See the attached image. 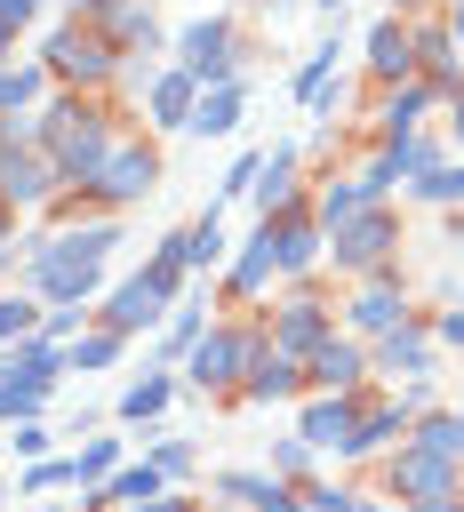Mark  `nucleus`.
Returning <instances> with one entry per match:
<instances>
[{"label": "nucleus", "instance_id": "nucleus-22", "mask_svg": "<svg viewBox=\"0 0 464 512\" xmlns=\"http://www.w3.org/2000/svg\"><path fill=\"white\" fill-rule=\"evenodd\" d=\"M248 200H256L264 216L304 208V200H296V152H288V144H280V152H264V168H256V184H248Z\"/></svg>", "mask_w": 464, "mask_h": 512}, {"label": "nucleus", "instance_id": "nucleus-11", "mask_svg": "<svg viewBox=\"0 0 464 512\" xmlns=\"http://www.w3.org/2000/svg\"><path fill=\"white\" fill-rule=\"evenodd\" d=\"M48 192H64L56 160H48L40 144H0V200H8V208H32V200H48Z\"/></svg>", "mask_w": 464, "mask_h": 512}, {"label": "nucleus", "instance_id": "nucleus-46", "mask_svg": "<svg viewBox=\"0 0 464 512\" xmlns=\"http://www.w3.org/2000/svg\"><path fill=\"white\" fill-rule=\"evenodd\" d=\"M32 16H40V0H0V24H8V32H24Z\"/></svg>", "mask_w": 464, "mask_h": 512}, {"label": "nucleus", "instance_id": "nucleus-43", "mask_svg": "<svg viewBox=\"0 0 464 512\" xmlns=\"http://www.w3.org/2000/svg\"><path fill=\"white\" fill-rule=\"evenodd\" d=\"M304 464H312L304 440H280V448H272V472H280V480H304Z\"/></svg>", "mask_w": 464, "mask_h": 512}, {"label": "nucleus", "instance_id": "nucleus-24", "mask_svg": "<svg viewBox=\"0 0 464 512\" xmlns=\"http://www.w3.org/2000/svg\"><path fill=\"white\" fill-rule=\"evenodd\" d=\"M416 416L400 408V400H376V408H360V424H352V440H344V456H384V440H400Z\"/></svg>", "mask_w": 464, "mask_h": 512}, {"label": "nucleus", "instance_id": "nucleus-32", "mask_svg": "<svg viewBox=\"0 0 464 512\" xmlns=\"http://www.w3.org/2000/svg\"><path fill=\"white\" fill-rule=\"evenodd\" d=\"M128 464V448L120 440H88V448H72V488H96V480H112Z\"/></svg>", "mask_w": 464, "mask_h": 512}, {"label": "nucleus", "instance_id": "nucleus-29", "mask_svg": "<svg viewBox=\"0 0 464 512\" xmlns=\"http://www.w3.org/2000/svg\"><path fill=\"white\" fill-rule=\"evenodd\" d=\"M296 96H304L312 112H336V40H320V48L304 56V72H296Z\"/></svg>", "mask_w": 464, "mask_h": 512}, {"label": "nucleus", "instance_id": "nucleus-15", "mask_svg": "<svg viewBox=\"0 0 464 512\" xmlns=\"http://www.w3.org/2000/svg\"><path fill=\"white\" fill-rule=\"evenodd\" d=\"M272 280H280V224L264 216V224L248 232V248L224 264V288H232V296H264Z\"/></svg>", "mask_w": 464, "mask_h": 512}, {"label": "nucleus", "instance_id": "nucleus-30", "mask_svg": "<svg viewBox=\"0 0 464 512\" xmlns=\"http://www.w3.org/2000/svg\"><path fill=\"white\" fill-rule=\"evenodd\" d=\"M168 392H176V376H168V368H144V376L120 392V424H144V416H160V408H168Z\"/></svg>", "mask_w": 464, "mask_h": 512}, {"label": "nucleus", "instance_id": "nucleus-10", "mask_svg": "<svg viewBox=\"0 0 464 512\" xmlns=\"http://www.w3.org/2000/svg\"><path fill=\"white\" fill-rule=\"evenodd\" d=\"M328 336H336V312H328V304H320L312 288H296V296H288V304L272 312V344H280L288 360H312V352H320Z\"/></svg>", "mask_w": 464, "mask_h": 512}, {"label": "nucleus", "instance_id": "nucleus-37", "mask_svg": "<svg viewBox=\"0 0 464 512\" xmlns=\"http://www.w3.org/2000/svg\"><path fill=\"white\" fill-rule=\"evenodd\" d=\"M40 336V296H0V344Z\"/></svg>", "mask_w": 464, "mask_h": 512}, {"label": "nucleus", "instance_id": "nucleus-1", "mask_svg": "<svg viewBox=\"0 0 464 512\" xmlns=\"http://www.w3.org/2000/svg\"><path fill=\"white\" fill-rule=\"evenodd\" d=\"M112 240H120V224H104V216H96V224H72V232H56V240H40L32 264H24L32 296H40V304H88V296L104 288Z\"/></svg>", "mask_w": 464, "mask_h": 512}, {"label": "nucleus", "instance_id": "nucleus-39", "mask_svg": "<svg viewBox=\"0 0 464 512\" xmlns=\"http://www.w3.org/2000/svg\"><path fill=\"white\" fill-rule=\"evenodd\" d=\"M48 488H72V456H40V464H24V496H48Z\"/></svg>", "mask_w": 464, "mask_h": 512}, {"label": "nucleus", "instance_id": "nucleus-45", "mask_svg": "<svg viewBox=\"0 0 464 512\" xmlns=\"http://www.w3.org/2000/svg\"><path fill=\"white\" fill-rule=\"evenodd\" d=\"M16 456H24V464H40V456H48V432H40V416H32V424H16Z\"/></svg>", "mask_w": 464, "mask_h": 512}, {"label": "nucleus", "instance_id": "nucleus-9", "mask_svg": "<svg viewBox=\"0 0 464 512\" xmlns=\"http://www.w3.org/2000/svg\"><path fill=\"white\" fill-rule=\"evenodd\" d=\"M400 320H408V288H400V272L384 264V272H368V280L352 288V304H344V328L376 344V336H384V328H400Z\"/></svg>", "mask_w": 464, "mask_h": 512}, {"label": "nucleus", "instance_id": "nucleus-31", "mask_svg": "<svg viewBox=\"0 0 464 512\" xmlns=\"http://www.w3.org/2000/svg\"><path fill=\"white\" fill-rule=\"evenodd\" d=\"M200 336H208V312H200V304H176V312L160 320V360H184Z\"/></svg>", "mask_w": 464, "mask_h": 512}, {"label": "nucleus", "instance_id": "nucleus-41", "mask_svg": "<svg viewBox=\"0 0 464 512\" xmlns=\"http://www.w3.org/2000/svg\"><path fill=\"white\" fill-rule=\"evenodd\" d=\"M256 168H264V152H240V160L224 168V184H216V200H248V184H256Z\"/></svg>", "mask_w": 464, "mask_h": 512}, {"label": "nucleus", "instance_id": "nucleus-35", "mask_svg": "<svg viewBox=\"0 0 464 512\" xmlns=\"http://www.w3.org/2000/svg\"><path fill=\"white\" fill-rule=\"evenodd\" d=\"M112 360H120V328H88L64 344V368H112Z\"/></svg>", "mask_w": 464, "mask_h": 512}, {"label": "nucleus", "instance_id": "nucleus-36", "mask_svg": "<svg viewBox=\"0 0 464 512\" xmlns=\"http://www.w3.org/2000/svg\"><path fill=\"white\" fill-rule=\"evenodd\" d=\"M216 256H224V224H216V208H208V216L184 232V272H208Z\"/></svg>", "mask_w": 464, "mask_h": 512}, {"label": "nucleus", "instance_id": "nucleus-12", "mask_svg": "<svg viewBox=\"0 0 464 512\" xmlns=\"http://www.w3.org/2000/svg\"><path fill=\"white\" fill-rule=\"evenodd\" d=\"M304 392H368V344L360 336H328L304 360Z\"/></svg>", "mask_w": 464, "mask_h": 512}, {"label": "nucleus", "instance_id": "nucleus-20", "mask_svg": "<svg viewBox=\"0 0 464 512\" xmlns=\"http://www.w3.org/2000/svg\"><path fill=\"white\" fill-rule=\"evenodd\" d=\"M192 104H200V80H192L184 64H168V72L144 80V112H152V128H184Z\"/></svg>", "mask_w": 464, "mask_h": 512}, {"label": "nucleus", "instance_id": "nucleus-13", "mask_svg": "<svg viewBox=\"0 0 464 512\" xmlns=\"http://www.w3.org/2000/svg\"><path fill=\"white\" fill-rule=\"evenodd\" d=\"M352 424H360V392H312V400H304V416H296V440H304L312 456H320V448H336V456H344Z\"/></svg>", "mask_w": 464, "mask_h": 512}, {"label": "nucleus", "instance_id": "nucleus-34", "mask_svg": "<svg viewBox=\"0 0 464 512\" xmlns=\"http://www.w3.org/2000/svg\"><path fill=\"white\" fill-rule=\"evenodd\" d=\"M408 192H416L424 208H464V160H440V168H424Z\"/></svg>", "mask_w": 464, "mask_h": 512}, {"label": "nucleus", "instance_id": "nucleus-25", "mask_svg": "<svg viewBox=\"0 0 464 512\" xmlns=\"http://www.w3.org/2000/svg\"><path fill=\"white\" fill-rule=\"evenodd\" d=\"M432 96H440L432 80H400V88H384V104H376V128H384V136H408V128L432 112Z\"/></svg>", "mask_w": 464, "mask_h": 512}, {"label": "nucleus", "instance_id": "nucleus-4", "mask_svg": "<svg viewBox=\"0 0 464 512\" xmlns=\"http://www.w3.org/2000/svg\"><path fill=\"white\" fill-rule=\"evenodd\" d=\"M40 64H48V80H72V88H104L112 72H120V48L96 32V24H56L48 32V48H40Z\"/></svg>", "mask_w": 464, "mask_h": 512}, {"label": "nucleus", "instance_id": "nucleus-51", "mask_svg": "<svg viewBox=\"0 0 464 512\" xmlns=\"http://www.w3.org/2000/svg\"><path fill=\"white\" fill-rule=\"evenodd\" d=\"M448 32H456V48H464V0H448Z\"/></svg>", "mask_w": 464, "mask_h": 512}, {"label": "nucleus", "instance_id": "nucleus-56", "mask_svg": "<svg viewBox=\"0 0 464 512\" xmlns=\"http://www.w3.org/2000/svg\"><path fill=\"white\" fill-rule=\"evenodd\" d=\"M456 232H464V216H456Z\"/></svg>", "mask_w": 464, "mask_h": 512}, {"label": "nucleus", "instance_id": "nucleus-27", "mask_svg": "<svg viewBox=\"0 0 464 512\" xmlns=\"http://www.w3.org/2000/svg\"><path fill=\"white\" fill-rule=\"evenodd\" d=\"M96 32H104L112 48H152V40H160V24H152L144 0H112V8L96 16Z\"/></svg>", "mask_w": 464, "mask_h": 512}, {"label": "nucleus", "instance_id": "nucleus-53", "mask_svg": "<svg viewBox=\"0 0 464 512\" xmlns=\"http://www.w3.org/2000/svg\"><path fill=\"white\" fill-rule=\"evenodd\" d=\"M352 512H384V504H376V496H352Z\"/></svg>", "mask_w": 464, "mask_h": 512}, {"label": "nucleus", "instance_id": "nucleus-49", "mask_svg": "<svg viewBox=\"0 0 464 512\" xmlns=\"http://www.w3.org/2000/svg\"><path fill=\"white\" fill-rule=\"evenodd\" d=\"M408 512H464V496H416Z\"/></svg>", "mask_w": 464, "mask_h": 512}, {"label": "nucleus", "instance_id": "nucleus-2", "mask_svg": "<svg viewBox=\"0 0 464 512\" xmlns=\"http://www.w3.org/2000/svg\"><path fill=\"white\" fill-rule=\"evenodd\" d=\"M40 152L56 160V176L64 184H88L96 168H104V152H112V120H104V104L96 96H56L48 112H40Z\"/></svg>", "mask_w": 464, "mask_h": 512}, {"label": "nucleus", "instance_id": "nucleus-44", "mask_svg": "<svg viewBox=\"0 0 464 512\" xmlns=\"http://www.w3.org/2000/svg\"><path fill=\"white\" fill-rule=\"evenodd\" d=\"M72 328H80V304H56V312H40V336H48V344H64Z\"/></svg>", "mask_w": 464, "mask_h": 512}, {"label": "nucleus", "instance_id": "nucleus-7", "mask_svg": "<svg viewBox=\"0 0 464 512\" xmlns=\"http://www.w3.org/2000/svg\"><path fill=\"white\" fill-rule=\"evenodd\" d=\"M256 344H264V336H256L248 320H208V336L184 352V376H192L200 392H224V384H240V376H248Z\"/></svg>", "mask_w": 464, "mask_h": 512}, {"label": "nucleus", "instance_id": "nucleus-5", "mask_svg": "<svg viewBox=\"0 0 464 512\" xmlns=\"http://www.w3.org/2000/svg\"><path fill=\"white\" fill-rule=\"evenodd\" d=\"M160 184V152L144 144V136H112V152H104V168L80 184V200H96V208H128V200H144Z\"/></svg>", "mask_w": 464, "mask_h": 512}, {"label": "nucleus", "instance_id": "nucleus-8", "mask_svg": "<svg viewBox=\"0 0 464 512\" xmlns=\"http://www.w3.org/2000/svg\"><path fill=\"white\" fill-rule=\"evenodd\" d=\"M176 64H184L200 88H224V80H240V64H232V16H200V24H184V40H176Z\"/></svg>", "mask_w": 464, "mask_h": 512}, {"label": "nucleus", "instance_id": "nucleus-47", "mask_svg": "<svg viewBox=\"0 0 464 512\" xmlns=\"http://www.w3.org/2000/svg\"><path fill=\"white\" fill-rule=\"evenodd\" d=\"M432 336H440V344H464V304H456V312H440V320H432Z\"/></svg>", "mask_w": 464, "mask_h": 512}, {"label": "nucleus", "instance_id": "nucleus-33", "mask_svg": "<svg viewBox=\"0 0 464 512\" xmlns=\"http://www.w3.org/2000/svg\"><path fill=\"white\" fill-rule=\"evenodd\" d=\"M48 88V64H0V112H32Z\"/></svg>", "mask_w": 464, "mask_h": 512}, {"label": "nucleus", "instance_id": "nucleus-40", "mask_svg": "<svg viewBox=\"0 0 464 512\" xmlns=\"http://www.w3.org/2000/svg\"><path fill=\"white\" fill-rule=\"evenodd\" d=\"M360 184H368V192H376V200H384V192H392V184H408V168H400V152H392V144H384V152H376V160H368V168H360Z\"/></svg>", "mask_w": 464, "mask_h": 512}, {"label": "nucleus", "instance_id": "nucleus-3", "mask_svg": "<svg viewBox=\"0 0 464 512\" xmlns=\"http://www.w3.org/2000/svg\"><path fill=\"white\" fill-rule=\"evenodd\" d=\"M176 280H184V232H168V240L152 248V264H136V272L104 296V328L136 336V328L168 320V312H176Z\"/></svg>", "mask_w": 464, "mask_h": 512}, {"label": "nucleus", "instance_id": "nucleus-48", "mask_svg": "<svg viewBox=\"0 0 464 512\" xmlns=\"http://www.w3.org/2000/svg\"><path fill=\"white\" fill-rule=\"evenodd\" d=\"M448 144L464 152V96H448Z\"/></svg>", "mask_w": 464, "mask_h": 512}, {"label": "nucleus", "instance_id": "nucleus-38", "mask_svg": "<svg viewBox=\"0 0 464 512\" xmlns=\"http://www.w3.org/2000/svg\"><path fill=\"white\" fill-rule=\"evenodd\" d=\"M48 408V392L40 384H16V376H0V424H32Z\"/></svg>", "mask_w": 464, "mask_h": 512}, {"label": "nucleus", "instance_id": "nucleus-50", "mask_svg": "<svg viewBox=\"0 0 464 512\" xmlns=\"http://www.w3.org/2000/svg\"><path fill=\"white\" fill-rule=\"evenodd\" d=\"M128 512H192L184 496H152V504H128Z\"/></svg>", "mask_w": 464, "mask_h": 512}, {"label": "nucleus", "instance_id": "nucleus-54", "mask_svg": "<svg viewBox=\"0 0 464 512\" xmlns=\"http://www.w3.org/2000/svg\"><path fill=\"white\" fill-rule=\"evenodd\" d=\"M320 8H328V16H336V8H344V0H320Z\"/></svg>", "mask_w": 464, "mask_h": 512}, {"label": "nucleus", "instance_id": "nucleus-26", "mask_svg": "<svg viewBox=\"0 0 464 512\" xmlns=\"http://www.w3.org/2000/svg\"><path fill=\"white\" fill-rule=\"evenodd\" d=\"M408 448H424V456H448V464H464V424H456V408H424V416L408 424Z\"/></svg>", "mask_w": 464, "mask_h": 512}, {"label": "nucleus", "instance_id": "nucleus-17", "mask_svg": "<svg viewBox=\"0 0 464 512\" xmlns=\"http://www.w3.org/2000/svg\"><path fill=\"white\" fill-rule=\"evenodd\" d=\"M424 368H432V336L416 320H400L368 344V376H424Z\"/></svg>", "mask_w": 464, "mask_h": 512}, {"label": "nucleus", "instance_id": "nucleus-16", "mask_svg": "<svg viewBox=\"0 0 464 512\" xmlns=\"http://www.w3.org/2000/svg\"><path fill=\"white\" fill-rule=\"evenodd\" d=\"M272 224H280V280H304L312 264H328V232H320L312 208H288V216H272Z\"/></svg>", "mask_w": 464, "mask_h": 512}, {"label": "nucleus", "instance_id": "nucleus-55", "mask_svg": "<svg viewBox=\"0 0 464 512\" xmlns=\"http://www.w3.org/2000/svg\"><path fill=\"white\" fill-rule=\"evenodd\" d=\"M456 424H464V408H456Z\"/></svg>", "mask_w": 464, "mask_h": 512}, {"label": "nucleus", "instance_id": "nucleus-28", "mask_svg": "<svg viewBox=\"0 0 464 512\" xmlns=\"http://www.w3.org/2000/svg\"><path fill=\"white\" fill-rule=\"evenodd\" d=\"M360 208H376V192H368L360 176H336V184H320V200H312V216H320V232H336V224H352Z\"/></svg>", "mask_w": 464, "mask_h": 512}, {"label": "nucleus", "instance_id": "nucleus-52", "mask_svg": "<svg viewBox=\"0 0 464 512\" xmlns=\"http://www.w3.org/2000/svg\"><path fill=\"white\" fill-rule=\"evenodd\" d=\"M8 240H16V208L0 200V248H8Z\"/></svg>", "mask_w": 464, "mask_h": 512}, {"label": "nucleus", "instance_id": "nucleus-42", "mask_svg": "<svg viewBox=\"0 0 464 512\" xmlns=\"http://www.w3.org/2000/svg\"><path fill=\"white\" fill-rule=\"evenodd\" d=\"M152 464H160L168 480H184V472H192V440H152Z\"/></svg>", "mask_w": 464, "mask_h": 512}, {"label": "nucleus", "instance_id": "nucleus-19", "mask_svg": "<svg viewBox=\"0 0 464 512\" xmlns=\"http://www.w3.org/2000/svg\"><path fill=\"white\" fill-rule=\"evenodd\" d=\"M368 72H376L384 88H400V80H416V32H408L400 16H384V24H368Z\"/></svg>", "mask_w": 464, "mask_h": 512}, {"label": "nucleus", "instance_id": "nucleus-18", "mask_svg": "<svg viewBox=\"0 0 464 512\" xmlns=\"http://www.w3.org/2000/svg\"><path fill=\"white\" fill-rule=\"evenodd\" d=\"M216 496L224 504H248V512H304V488L280 480V472H224Z\"/></svg>", "mask_w": 464, "mask_h": 512}, {"label": "nucleus", "instance_id": "nucleus-6", "mask_svg": "<svg viewBox=\"0 0 464 512\" xmlns=\"http://www.w3.org/2000/svg\"><path fill=\"white\" fill-rule=\"evenodd\" d=\"M392 248H400V216L376 200V208H360L352 224H336L328 232V264L336 272H352V280H368V272H384L392 264Z\"/></svg>", "mask_w": 464, "mask_h": 512}, {"label": "nucleus", "instance_id": "nucleus-14", "mask_svg": "<svg viewBox=\"0 0 464 512\" xmlns=\"http://www.w3.org/2000/svg\"><path fill=\"white\" fill-rule=\"evenodd\" d=\"M456 472H464V464H448V456H424V448H400V456L384 464V488H392L400 504H416V496H456Z\"/></svg>", "mask_w": 464, "mask_h": 512}, {"label": "nucleus", "instance_id": "nucleus-21", "mask_svg": "<svg viewBox=\"0 0 464 512\" xmlns=\"http://www.w3.org/2000/svg\"><path fill=\"white\" fill-rule=\"evenodd\" d=\"M240 392H248V400H296V392H304V360H288L280 344H256Z\"/></svg>", "mask_w": 464, "mask_h": 512}, {"label": "nucleus", "instance_id": "nucleus-23", "mask_svg": "<svg viewBox=\"0 0 464 512\" xmlns=\"http://www.w3.org/2000/svg\"><path fill=\"white\" fill-rule=\"evenodd\" d=\"M240 104H248V88H240V80H224V88H200V104H192L184 136H232V128H240Z\"/></svg>", "mask_w": 464, "mask_h": 512}]
</instances>
